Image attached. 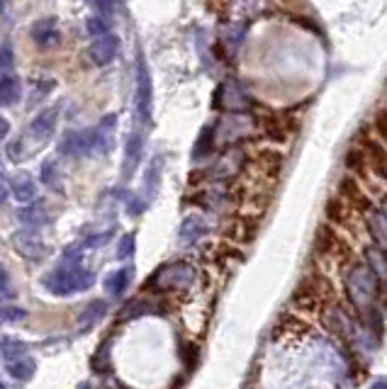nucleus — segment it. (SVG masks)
<instances>
[{
	"label": "nucleus",
	"mask_w": 387,
	"mask_h": 389,
	"mask_svg": "<svg viewBox=\"0 0 387 389\" xmlns=\"http://www.w3.org/2000/svg\"><path fill=\"white\" fill-rule=\"evenodd\" d=\"M346 289L353 309L366 311L372 309V302L380 292V280L366 263H353L346 273Z\"/></svg>",
	"instance_id": "obj_1"
},
{
	"label": "nucleus",
	"mask_w": 387,
	"mask_h": 389,
	"mask_svg": "<svg viewBox=\"0 0 387 389\" xmlns=\"http://www.w3.org/2000/svg\"><path fill=\"white\" fill-rule=\"evenodd\" d=\"M93 282H95V275L90 270L80 268V265L59 268L44 278V287L56 297H69L76 295V292H83V289L93 287Z\"/></svg>",
	"instance_id": "obj_2"
},
{
	"label": "nucleus",
	"mask_w": 387,
	"mask_h": 389,
	"mask_svg": "<svg viewBox=\"0 0 387 389\" xmlns=\"http://www.w3.org/2000/svg\"><path fill=\"white\" fill-rule=\"evenodd\" d=\"M198 280V270L188 263H169L159 268L149 278V287L154 284L156 292H178V289H188Z\"/></svg>",
	"instance_id": "obj_3"
},
{
	"label": "nucleus",
	"mask_w": 387,
	"mask_h": 389,
	"mask_svg": "<svg viewBox=\"0 0 387 389\" xmlns=\"http://www.w3.org/2000/svg\"><path fill=\"white\" fill-rule=\"evenodd\" d=\"M135 105L137 115L144 125H151V115H154V83H151L149 66H146L144 56H137V85H135Z\"/></svg>",
	"instance_id": "obj_4"
},
{
	"label": "nucleus",
	"mask_w": 387,
	"mask_h": 389,
	"mask_svg": "<svg viewBox=\"0 0 387 389\" xmlns=\"http://www.w3.org/2000/svg\"><path fill=\"white\" fill-rule=\"evenodd\" d=\"M329 289H332V282L327 278H322L319 273H312L300 282V287L295 289L293 295V305L300 307V309H319L322 302L327 300Z\"/></svg>",
	"instance_id": "obj_5"
},
{
	"label": "nucleus",
	"mask_w": 387,
	"mask_h": 389,
	"mask_svg": "<svg viewBox=\"0 0 387 389\" xmlns=\"http://www.w3.org/2000/svg\"><path fill=\"white\" fill-rule=\"evenodd\" d=\"M322 324L329 334L338 336V338H348L353 334V319L343 307H324L322 309Z\"/></svg>",
	"instance_id": "obj_6"
},
{
	"label": "nucleus",
	"mask_w": 387,
	"mask_h": 389,
	"mask_svg": "<svg viewBox=\"0 0 387 389\" xmlns=\"http://www.w3.org/2000/svg\"><path fill=\"white\" fill-rule=\"evenodd\" d=\"M348 246L341 241V236L336 234L334 229H329V226H322V229L317 231V239H314V253L319 255V258H332L336 260L341 253H346Z\"/></svg>",
	"instance_id": "obj_7"
},
{
	"label": "nucleus",
	"mask_w": 387,
	"mask_h": 389,
	"mask_svg": "<svg viewBox=\"0 0 387 389\" xmlns=\"http://www.w3.org/2000/svg\"><path fill=\"white\" fill-rule=\"evenodd\" d=\"M119 46H122L119 37L110 32L108 37H100V39H95L93 44H90L88 56H90V61H93L95 66H108V64H112V61L117 59Z\"/></svg>",
	"instance_id": "obj_8"
},
{
	"label": "nucleus",
	"mask_w": 387,
	"mask_h": 389,
	"mask_svg": "<svg viewBox=\"0 0 387 389\" xmlns=\"http://www.w3.org/2000/svg\"><path fill=\"white\" fill-rule=\"evenodd\" d=\"M114 127H117V115H105L98 122V127H93V154H110L114 146Z\"/></svg>",
	"instance_id": "obj_9"
},
{
	"label": "nucleus",
	"mask_w": 387,
	"mask_h": 389,
	"mask_svg": "<svg viewBox=\"0 0 387 389\" xmlns=\"http://www.w3.org/2000/svg\"><path fill=\"white\" fill-rule=\"evenodd\" d=\"M30 37L40 49H49V46L59 44V22L56 17H42V20L32 22Z\"/></svg>",
	"instance_id": "obj_10"
},
{
	"label": "nucleus",
	"mask_w": 387,
	"mask_h": 389,
	"mask_svg": "<svg viewBox=\"0 0 387 389\" xmlns=\"http://www.w3.org/2000/svg\"><path fill=\"white\" fill-rule=\"evenodd\" d=\"M61 154L64 156H85L93 154V129H83V132H71L64 136L61 141Z\"/></svg>",
	"instance_id": "obj_11"
},
{
	"label": "nucleus",
	"mask_w": 387,
	"mask_h": 389,
	"mask_svg": "<svg viewBox=\"0 0 387 389\" xmlns=\"http://www.w3.org/2000/svg\"><path fill=\"white\" fill-rule=\"evenodd\" d=\"M15 246L30 260H42L49 253V248H46V244L42 241V236L37 231H20V234H15Z\"/></svg>",
	"instance_id": "obj_12"
},
{
	"label": "nucleus",
	"mask_w": 387,
	"mask_h": 389,
	"mask_svg": "<svg viewBox=\"0 0 387 389\" xmlns=\"http://www.w3.org/2000/svg\"><path fill=\"white\" fill-rule=\"evenodd\" d=\"M56 122H59V107H46V110H42L40 115L30 122V129H27V134L35 136V139L46 141L51 134H54Z\"/></svg>",
	"instance_id": "obj_13"
},
{
	"label": "nucleus",
	"mask_w": 387,
	"mask_h": 389,
	"mask_svg": "<svg viewBox=\"0 0 387 389\" xmlns=\"http://www.w3.org/2000/svg\"><path fill=\"white\" fill-rule=\"evenodd\" d=\"M363 263L368 265V268L375 273V278L382 282H387V248H382V246H368L366 248V255H363Z\"/></svg>",
	"instance_id": "obj_14"
},
{
	"label": "nucleus",
	"mask_w": 387,
	"mask_h": 389,
	"mask_svg": "<svg viewBox=\"0 0 387 389\" xmlns=\"http://www.w3.org/2000/svg\"><path fill=\"white\" fill-rule=\"evenodd\" d=\"M214 146H217V129L214 127H203V132L198 134V141H195L193 149V161H203L207 159L209 154H214Z\"/></svg>",
	"instance_id": "obj_15"
},
{
	"label": "nucleus",
	"mask_w": 387,
	"mask_h": 389,
	"mask_svg": "<svg viewBox=\"0 0 387 389\" xmlns=\"http://www.w3.org/2000/svg\"><path fill=\"white\" fill-rule=\"evenodd\" d=\"M22 95V83L17 75H3L0 78V107H8V105H15L20 100Z\"/></svg>",
	"instance_id": "obj_16"
},
{
	"label": "nucleus",
	"mask_w": 387,
	"mask_h": 389,
	"mask_svg": "<svg viewBox=\"0 0 387 389\" xmlns=\"http://www.w3.org/2000/svg\"><path fill=\"white\" fill-rule=\"evenodd\" d=\"M12 194L17 202H35L37 200V183L27 173H17L12 180Z\"/></svg>",
	"instance_id": "obj_17"
},
{
	"label": "nucleus",
	"mask_w": 387,
	"mask_h": 389,
	"mask_svg": "<svg viewBox=\"0 0 387 389\" xmlns=\"http://www.w3.org/2000/svg\"><path fill=\"white\" fill-rule=\"evenodd\" d=\"M368 226L372 231V239L377 241V246L387 248V215L382 210H368Z\"/></svg>",
	"instance_id": "obj_18"
},
{
	"label": "nucleus",
	"mask_w": 387,
	"mask_h": 389,
	"mask_svg": "<svg viewBox=\"0 0 387 389\" xmlns=\"http://www.w3.org/2000/svg\"><path fill=\"white\" fill-rule=\"evenodd\" d=\"M366 159H368V165H370L377 175L387 178V151L380 146V141H368Z\"/></svg>",
	"instance_id": "obj_19"
},
{
	"label": "nucleus",
	"mask_w": 387,
	"mask_h": 389,
	"mask_svg": "<svg viewBox=\"0 0 387 389\" xmlns=\"http://www.w3.org/2000/svg\"><path fill=\"white\" fill-rule=\"evenodd\" d=\"M205 231H207L205 221L200 219V217L193 215V217H188L183 224H180L178 236H180V241H183V244H198V241L205 236Z\"/></svg>",
	"instance_id": "obj_20"
},
{
	"label": "nucleus",
	"mask_w": 387,
	"mask_h": 389,
	"mask_svg": "<svg viewBox=\"0 0 387 389\" xmlns=\"http://www.w3.org/2000/svg\"><path fill=\"white\" fill-rule=\"evenodd\" d=\"M129 280H132V268H119L105 280V289H108L112 297L124 295V289L129 287Z\"/></svg>",
	"instance_id": "obj_21"
},
{
	"label": "nucleus",
	"mask_w": 387,
	"mask_h": 389,
	"mask_svg": "<svg viewBox=\"0 0 387 389\" xmlns=\"http://www.w3.org/2000/svg\"><path fill=\"white\" fill-rule=\"evenodd\" d=\"M141 146H144V139L141 134H132L127 141V156H124V175H132V170L137 168L139 163V156H141Z\"/></svg>",
	"instance_id": "obj_22"
},
{
	"label": "nucleus",
	"mask_w": 387,
	"mask_h": 389,
	"mask_svg": "<svg viewBox=\"0 0 387 389\" xmlns=\"http://www.w3.org/2000/svg\"><path fill=\"white\" fill-rule=\"evenodd\" d=\"M20 221H25V224H30V226H42V224H46V221H49V215H46L44 202H37V205L20 210Z\"/></svg>",
	"instance_id": "obj_23"
},
{
	"label": "nucleus",
	"mask_w": 387,
	"mask_h": 389,
	"mask_svg": "<svg viewBox=\"0 0 387 389\" xmlns=\"http://www.w3.org/2000/svg\"><path fill=\"white\" fill-rule=\"evenodd\" d=\"M353 212H356V210H353L346 200H341V197H336V200H332L327 205V215H329V219H332L334 224H346L348 215H353Z\"/></svg>",
	"instance_id": "obj_24"
},
{
	"label": "nucleus",
	"mask_w": 387,
	"mask_h": 389,
	"mask_svg": "<svg viewBox=\"0 0 387 389\" xmlns=\"http://www.w3.org/2000/svg\"><path fill=\"white\" fill-rule=\"evenodd\" d=\"M161 165H164V156H156V159H151L149 168H146V178H144V185H146V192L156 194V190H159V183H161Z\"/></svg>",
	"instance_id": "obj_25"
},
{
	"label": "nucleus",
	"mask_w": 387,
	"mask_h": 389,
	"mask_svg": "<svg viewBox=\"0 0 387 389\" xmlns=\"http://www.w3.org/2000/svg\"><path fill=\"white\" fill-rule=\"evenodd\" d=\"M110 27H112V22H110L108 15H90L88 22H85V30H88L90 37H95V39H100V37H108L110 35Z\"/></svg>",
	"instance_id": "obj_26"
},
{
	"label": "nucleus",
	"mask_w": 387,
	"mask_h": 389,
	"mask_svg": "<svg viewBox=\"0 0 387 389\" xmlns=\"http://www.w3.org/2000/svg\"><path fill=\"white\" fill-rule=\"evenodd\" d=\"M105 311H108V305H105L103 300H95L90 302L88 307H85V311L80 314V324L83 326H93L95 321H100L105 316Z\"/></svg>",
	"instance_id": "obj_27"
},
{
	"label": "nucleus",
	"mask_w": 387,
	"mask_h": 389,
	"mask_svg": "<svg viewBox=\"0 0 387 389\" xmlns=\"http://www.w3.org/2000/svg\"><path fill=\"white\" fill-rule=\"evenodd\" d=\"M8 372L15 379H27L35 372V363H32V360H12V363L8 365Z\"/></svg>",
	"instance_id": "obj_28"
},
{
	"label": "nucleus",
	"mask_w": 387,
	"mask_h": 389,
	"mask_svg": "<svg viewBox=\"0 0 387 389\" xmlns=\"http://www.w3.org/2000/svg\"><path fill=\"white\" fill-rule=\"evenodd\" d=\"M0 353L6 355V358H20V355L25 353V343H22V341H15V338L0 341Z\"/></svg>",
	"instance_id": "obj_29"
},
{
	"label": "nucleus",
	"mask_w": 387,
	"mask_h": 389,
	"mask_svg": "<svg viewBox=\"0 0 387 389\" xmlns=\"http://www.w3.org/2000/svg\"><path fill=\"white\" fill-rule=\"evenodd\" d=\"M135 248H137L135 234H124L122 239H119V246H117V258H119V260L132 258V255H135Z\"/></svg>",
	"instance_id": "obj_30"
},
{
	"label": "nucleus",
	"mask_w": 387,
	"mask_h": 389,
	"mask_svg": "<svg viewBox=\"0 0 387 389\" xmlns=\"http://www.w3.org/2000/svg\"><path fill=\"white\" fill-rule=\"evenodd\" d=\"M15 64V54H12V46L10 44H3L0 46V78L8 75V71L12 69Z\"/></svg>",
	"instance_id": "obj_31"
},
{
	"label": "nucleus",
	"mask_w": 387,
	"mask_h": 389,
	"mask_svg": "<svg viewBox=\"0 0 387 389\" xmlns=\"http://www.w3.org/2000/svg\"><path fill=\"white\" fill-rule=\"evenodd\" d=\"M346 165L351 170H363L368 165V159H366V151H361V149H351L348 151V156H346Z\"/></svg>",
	"instance_id": "obj_32"
},
{
	"label": "nucleus",
	"mask_w": 387,
	"mask_h": 389,
	"mask_svg": "<svg viewBox=\"0 0 387 389\" xmlns=\"http://www.w3.org/2000/svg\"><path fill=\"white\" fill-rule=\"evenodd\" d=\"M0 316L6 321H22L27 316V311L20 309V307H3V309H0Z\"/></svg>",
	"instance_id": "obj_33"
},
{
	"label": "nucleus",
	"mask_w": 387,
	"mask_h": 389,
	"mask_svg": "<svg viewBox=\"0 0 387 389\" xmlns=\"http://www.w3.org/2000/svg\"><path fill=\"white\" fill-rule=\"evenodd\" d=\"M372 129H375L377 136L387 139V112H377L375 120H372Z\"/></svg>",
	"instance_id": "obj_34"
},
{
	"label": "nucleus",
	"mask_w": 387,
	"mask_h": 389,
	"mask_svg": "<svg viewBox=\"0 0 387 389\" xmlns=\"http://www.w3.org/2000/svg\"><path fill=\"white\" fill-rule=\"evenodd\" d=\"M54 173H56V165L51 163V161H46L44 165H42V183H46V185H51V188H54L56 185V180H54Z\"/></svg>",
	"instance_id": "obj_35"
},
{
	"label": "nucleus",
	"mask_w": 387,
	"mask_h": 389,
	"mask_svg": "<svg viewBox=\"0 0 387 389\" xmlns=\"http://www.w3.org/2000/svg\"><path fill=\"white\" fill-rule=\"evenodd\" d=\"M183 363L188 370H193L195 365H198V348H195V345H185L183 348Z\"/></svg>",
	"instance_id": "obj_36"
},
{
	"label": "nucleus",
	"mask_w": 387,
	"mask_h": 389,
	"mask_svg": "<svg viewBox=\"0 0 387 389\" xmlns=\"http://www.w3.org/2000/svg\"><path fill=\"white\" fill-rule=\"evenodd\" d=\"M8 289H10V275H8L6 265L0 263V295H8Z\"/></svg>",
	"instance_id": "obj_37"
},
{
	"label": "nucleus",
	"mask_w": 387,
	"mask_h": 389,
	"mask_svg": "<svg viewBox=\"0 0 387 389\" xmlns=\"http://www.w3.org/2000/svg\"><path fill=\"white\" fill-rule=\"evenodd\" d=\"M8 194H10V188H8V183L3 178H0V207L6 205V200H8Z\"/></svg>",
	"instance_id": "obj_38"
},
{
	"label": "nucleus",
	"mask_w": 387,
	"mask_h": 389,
	"mask_svg": "<svg viewBox=\"0 0 387 389\" xmlns=\"http://www.w3.org/2000/svg\"><path fill=\"white\" fill-rule=\"evenodd\" d=\"M8 134H10V122L0 115V139H6Z\"/></svg>",
	"instance_id": "obj_39"
},
{
	"label": "nucleus",
	"mask_w": 387,
	"mask_h": 389,
	"mask_svg": "<svg viewBox=\"0 0 387 389\" xmlns=\"http://www.w3.org/2000/svg\"><path fill=\"white\" fill-rule=\"evenodd\" d=\"M370 389H387V382H385V379H380V382H375Z\"/></svg>",
	"instance_id": "obj_40"
},
{
	"label": "nucleus",
	"mask_w": 387,
	"mask_h": 389,
	"mask_svg": "<svg viewBox=\"0 0 387 389\" xmlns=\"http://www.w3.org/2000/svg\"><path fill=\"white\" fill-rule=\"evenodd\" d=\"M382 212H385V215H387V200L382 202Z\"/></svg>",
	"instance_id": "obj_41"
},
{
	"label": "nucleus",
	"mask_w": 387,
	"mask_h": 389,
	"mask_svg": "<svg viewBox=\"0 0 387 389\" xmlns=\"http://www.w3.org/2000/svg\"><path fill=\"white\" fill-rule=\"evenodd\" d=\"M0 389H6V384H0Z\"/></svg>",
	"instance_id": "obj_42"
}]
</instances>
